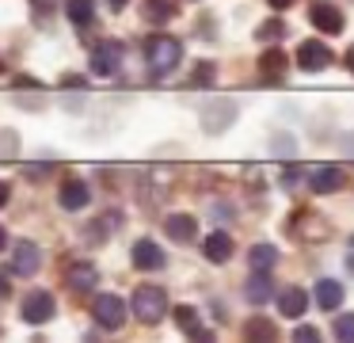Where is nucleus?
I'll return each instance as SVG.
<instances>
[{
  "instance_id": "obj_1",
  "label": "nucleus",
  "mask_w": 354,
  "mask_h": 343,
  "mask_svg": "<svg viewBox=\"0 0 354 343\" xmlns=\"http://www.w3.org/2000/svg\"><path fill=\"white\" fill-rule=\"evenodd\" d=\"M179 58H183L179 38H171V35H149L145 38V61H149V73L153 76H168L179 65Z\"/></svg>"
},
{
  "instance_id": "obj_2",
  "label": "nucleus",
  "mask_w": 354,
  "mask_h": 343,
  "mask_svg": "<svg viewBox=\"0 0 354 343\" xmlns=\"http://www.w3.org/2000/svg\"><path fill=\"white\" fill-rule=\"evenodd\" d=\"M133 317L141 324H160L168 317V294L160 286H138L133 290Z\"/></svg>"
},
{
  "instance_id": "obj_3",
  "label": "nucleus",
  "mask_w": 354,
  "mask_h": 343,
  "mask_svg": "<svg viewBox=\"0 0 354 343\" xmlns=\"http://www.w3.org/2000/svg\"><path fill=\"white\" fill-rule=\"evenodd\" d=\"M92 317H95V324H100V328H122L126 301H122V297H115V294H100L92 301Z\"/></svg>"
},
{
  "instance_id": "obj_4",
  "label": "nucleus",
  "mask_w": 354,
  "mask_h": 343,
  "mask_svg": "<svg viewBox=\"0 0 354 343\" xmlns=\"http://www.w3.org/2000/svg\"><path fill=\"white\" fill-rule=\"evenodd\" d=\"M293 61H297L305 73H320V69L331 65V50L320 42V38H308V42L297 46V58H293Z\"/></svg>"
},
{
  "instance_id": "obj_5",
  "label": "nucleus",
  "mask_w": 354,
  "mask_h": 343,
  "mask_svg": "<svg viewBox=\"0 0 354 343\" xmlns=\"http://www.w3.org/2000/svg\"><path fill=\"white\" fill-rule=\"evenodd\" d=\"M118 65H122V42L107 38V42H100V46L92 50V73H95V76L118 73Z\"/></svg>"
},
{
  "instance_id": "obj_6",
  "label": "nucleus",
  "mask_w": 354,
  "mask_h": 343,
  "mask_svg": "<svg viewBox=\"0 0 354 343\" xmlns=\"http://www.w3.org/2000/svg\"><path fill=\"white\" fill-rule=\"evenodd\" d=\"M39 267H42V252H39V244L19 240V244H16V252H12V274H19V279H31V274H39Z\"/></svg>"
},
{
  "instance_id": "obj_7",
  "label": "nucleus",
  "mask_w": 354,
  "mask_h": 343,
  "mask_svg": "<svg viewBox=\"0 0 354 343\" xmlns=\"http://www.w3.org/2000/svg\"><path fill=\"white\" fill-rule=\"evenodd\" d=\"M308 19H313V27L324 30V35H339V30H343V12H339L335 4H328V0H316V4L308 8Z\"/></svg>"
},
{
  "instance_id": "obj_8",
  "label": "nucleus",
  "mask_w": 354,
  "mask_h": 343,
  "mask_svg": "<svg viewBox=\"0 0 354 343\" xmlns=\"http://www.w3.org/2000/svg\"><path fill=\"white\" fill-rule=\"evenodd\" d=\"M343 183H346V175H343V168H335V164H320V168L308 172V187H313L316 195H335Z\"/></svg>"
},
{
  "instance_id": "obj_9",
  "label": "nucleus",
  "mask_w": 354,
  "mask_h": 343,
  "mask_svg": "<svg viewBox=\"0 0 354 343\" xmlns=\"http://www.w3.org/2000/svg\"><path fill=\"white\" fill-rule=\"evenodd\" d=\"M54 297L46 294V290H35L31 297H24V320L27 324H46L50 317H54Z\"/></svg>"
},
{
  "instance_id": "obj_10",
  "label": "nucleus",
  "mask_w": 354,
  "mask_h": 343,
  "mask_svg": "<svg viewBox=\"0 0 354 343\" xmlns=\"http://www.w3.org/2000/svg\"><path fill=\"white\" fill-rule=\"evenodd\" d=\"M133 263H138L141 271H160L168 259H164V248L156 240H138L133 244Z\"/></svg>"
},
{
  "instance_id": "obj_11",
  "label": "nucleus",
  "mask_w": 354,
  "mask_h": 343,
  "mask_svg": "<svg viewBox=\"0 0 354 343\" xmlns=\"http://www.w3.org/2000/svg\"><path fill=\"white\" fill-rule=\"evenodd\" d=\"M88 198H92V191H88L84 179H65V183H62V195H57V202H62L65 210H84Z\"/></svg>"
},
{
  "instance_id": "obj_12",
  "label": "nucleus",
  "mask_w": 354,
  "mask_h": 343,
  "mask_svg": "<svg viewBox=\"0 0 354 343\" xmlns=\"http://www.w3.org/2000/svg\"><path fill=\"white\" fill-rule=\"evenodd\" d=\"M164 229H168V236L179 244H191L194 236H198V221H194L191 213H171V218L164 221Z\"/></svg>"
},
{
  "instance_id": "obj_13",
  "label": "nucleus",
  "mask_w": 354,
  "mask_h": 343,
  "mask_svg": "<svg viewBox=\"0 0 354 343\" xmlns=\"http://www.w3.org/2000/svg\"><path fill=\"white\" fill-rule=\"evenodd\" d=\"M232 114H236V107H232L229 99H221V103H214V107L202 111V126H206L209 134H221V130L232 122Z\"/></svg>"
},
{
  "instance_id": "obj_14",
  "label": "nucleus",
  "mask_w": 354,
  "mask_h": 343,
  "mask_svg": "<svg viewBox=\"0 0 354 343\" xmlns=\"http://www.w3.org/2000/svg\"><path fill=\"white\" fill-rule=\"evenodd\" d=\"M313 297H316V305H320L324 313H335L339 305H343V286H339L335 279H320L316 290H313Z\"/></svg>"
},
{
  "instance_id": "obj_15",
  "label": "nucleus",
  "mask_w": 354,
  "mask_h": 343,
  "mask_svg": "<svg viewBox=\"0 0 354 343\" xmlns=\"http://www.w3.org/2000/svg\"><path fill=\"white\" fill-rule=\"evenodd\" d=\"M308 309V294L301 286H286L282 294H278V313H282V317H301V313Z\"/></svg>"
},
{
  "instance_id": "obj_16",
  "label": "nucleus",
  "mask_w": 354,
  "mask_h": 343,
  "mask_svg": "<svg viewBox=\"0 0 354 343\" xmlns=\"http://www.w3.org/2000/svg\"><path fill=\"white\" fill-rule=\"evenodd\" d=\"M270 294H274L270 271H252V279H248V286H244V297L252 305H263V301H270Z\"/></svg>"
},
{
  "instance_id": "obj_17",
  "label": "nucleus",
  "mask_w": 354,
  "mask_h": 343,
  "mask_svg": "<svg viewBox=\"0 0 354 343\" xmlns=\"http://www.w3.org/2000/svg\"><path fill=\"white\" fill-rule=\"evenodd\" d=\"M202 252H206V259H209V263H225V259L232 256V236L217 229V233H209V236H206Z\"/></svg>"
},
{
  "instance_id": "obj_18",
  "label": "nucleus",
  "mask_w": 354,
  "mask_h": 343,
  "mask_svg": "<svg viewBox=\"0 0 354 343\" xmlns=\"http://www.w3.org/2000/svg\"><path fill=\"white\" fill-rule=\"evenodd\" d=\"M65 15L73 19V27H77V30H88V27L95 23L92 0H65Z\"/></svg>"
},
{
  "instance_id": "obj_19",
  "label": "nucleus",
  "mask_w": 354,
  "mask_h": 343,
  "mask_svg": "<svg viewBox=\"0 0 354 343\" xmlns=\"http://www.w3.org/2000/svg\"><path fill=\"white\" fill-rule=\"evenodd\" d=\"M176 320L183 324V332L191 335V340H214V332H206V328L198 324V313H194L191 305H179V309H176Z\"/></svg>"
},
{
  "instance_id": "obj_20",
  "label": "nucleus",
  "mask_w": 354,
  "mask_h": 343,
  "mask_svg": "<svg viewBox=\"0 0 354 343\" xmlns=\"http://www.w3.org/2000/svg\"><path fill=\"white\" fill-rule=\"evenodd\" d=\"M248 263H252V271H274L278 248H274V244H255V248L248 252Z\"/></svg>"
},
{
  "instance_id": "obj_21",
  "label": "nucleus",
  "mask_w": 354,
  "mask_h": 343,
  "mask_svg": "<svg viewBox=\"0 0 354 343\" xmlns=\"http://www.w3.org/2000/svg\"><path fill=\"white\" fill-rule=\"evenodd\" d=\"M95 282H100V271H95L92 263H73L69 267V286L73 290H95Z\"/></svg>"
},
{
  "instance_id": "obj_22",
  "label": "nucleus",
  "mask_w": 354,
  "mask_h": 343,
  "mask_svg": "<svg viewBox=\"0 0 354 343\" xmlns=\"http://www.w3.org/2000/svg\"><path fill=\"white\" fill-rule=\"evenodd\" d=\"M286 69H290V58H286L282 50H267V53H259V73H263V76H282Z\"/></svg>"
},
{
  "instance_id": "obj_23",
  "label": "nucleus",
  "mask_w": 354,
  "mask_h": 343,
  "mask_svg": "<svg viewBox=\"0 0 354 343\" xmlns=\"http://www.w3.org/2000/svg\"><path fill=\"white\" fill-rule=\"evenodd\" d=\"M244 340H278V332H274V324H270V320L252 317L244 324Z\"/></svg>"
},
{
  "instance_id": "obj_24",
  "label": "nucleus",
  "mask_w": 354,
  "mask_h": 343,
  "mask_svg": "<svg viewBox=\"0 0 354 343\" xmlns=\"http://www.w3.org/2000/svg\"><path fill=\"white\" fill-rule=\"evenodd\" d=\"M145 15H149V23H168L176 15V4L171 0H145Z\"/></svg>"
},
{
  "instance_id": "obj_25",
  "label": "nucleus",
  "mask_w": 354,
  "mask_h": 343,
  "mask_svg": "<svg viewBox=\"0 0 354 343\" xmlns=\"http://www.w3.org/2000/svg\"><path fill=\"white\" fill-rule=\"evenodd\" d=\"M282 35H286V23L282 19H267L259 30H255V38H259V42H278Z\"/></svg>"
},
{
  "instance_id": "obj_26",
  "label": "nucleus",
  "mask_w": 354,
  "mask_h": 343,
  "mask_svg": "<svg viewBox=\"0 0 354 343\" xmlns=\"http://www.w3.org/2000/svg\"><path fill=\"white\" fill-rule=\"evenodd\" d=\"M209 80H214V65H209V61H198L194 73H191V84L194 88H209Z\"/></svg>"
},
{
  "instance_id": "obj_27",
  "label": "nucleus",
  "mask_w": 354,
  "mask_h": 343,
  "mask_svg": "<svg viewBox=\"0 0 354 343\" xmlns=\"http://www.w3.org/2000/svg\"><path fill=\"white\" fill-rule=\"evenodd\" d=\"M335 340H343V343L354 340V313H343V317L335 320Z\"/></svg>"
},
{
  "instance_id": "obj_28",
  "label": "nucleus",
  "mask_w": 354,
  "mask_h": 343,
  "mask_svg": "<svg viewBox=\"0 0 354 343\" xmlns=\"http://www.w3.org/2000/svg\"><path fill=\"white\" fill-rule=\"evenodd\" d=\"M293 340H297V343H316V340H320V332L308 328V324H301V328H293Z\"/></svg>"
},
{
  "instance_id": "obj_29",
  "label": "nucleus",
  "mask_w": 354,
  "mask_h": 343,
  "mask_svg": "<svg viewBox=\"0 0 354 343\" xmlns=\"http://www.w3.org/2000/svg\"><path fill=\"white\" fill-rule=\"evenodd\" d=\"M35 4V19H46V15H54V0H31Z\"/></svg>"
},
{
  "instance_id": "obj_30",
  "label": "nucleus",
  "mask_w": 354,
  "mask_h": 343,
  "mask_svg": "<svg viewBox=\"0 0 354 343\" xmlns=\"http://www.w3.org/2000/svg\"><path fill=\"white\" fill-rule=\"evenodd\" d=\"M297 175H301V168H286V172H282V187L293 191V187H297Z\"/></svg>"
},
{
  "instance_id": "obj_31",
  "label": "nucleus",
  "mask_w": 354,
  "mask_h": 343,
  "mask_svg": "<svg viewBox=\"0 0 354 343\" xmlns=\"http://www.w3.org/2000/svg\"><path fill=\"white\" fill-rule=\"evenodd\" d=\"M290 145H293V141H290V137H282V134H278V137H274V152H282V157H290V152H293V149H290Z\"/></svg>"
},
{
  "instance_id": "obj_32",
  "label": "nucleus",
  "mask_w": 354,
  "mask_h": 343,
  "mask_svg": "<svg viewBox=\"0 0 354 343\" xmlns=\"http://www.w3.org/2000/svg\"><path fill=\"white\" fill-rule=\"evenodd\" d=\"M343 152H346V157H354V134L343 137Z\"/></svg>"
},
{
  "instance_id": "obj_33",
  "label": "nucleus",
  "mask_w": 354,
  "mask_h": 343,
  "mask_svg": "<svg viewBox=\"0 0 354 343\" xmlns=\"http://www.w3.org/2000/svg\"><path fill=\"white\" fill-rule=\"evenodd\" d=\"M8 198H12V191H8V183H0V206H8Z\"/></svg>"
},
{
  "instance_id": "obj_34",
  "label": "nucleus",
  "mask_w": 354,
  "mask_h": 343,
  "mask_svg": "<svg viewBox=\"0 0 354 343\" xmlns=\"http://www.w3.org/2000/svg\"><path fill=\"white\" fill-rule=\"evenodd\" d=\"M267 4H270V8H278V12H282V8H290L293 0H267Z\"/></svg>"
},
{
  "instance_id": "obj_35",
  "label": "nucleus",
  "mask_w": 354,
  "mask_h": 343,
  "mask_svg": "<svg viewBox=\"0 0 354 343\" xmlns=\"http://www.w3.org/2000/svg\"><path fill=\"white\" fill-rule=\"evenodd\" d=\"M343 61H346V69H351V73H354V46H351V50H346V58H343Z\"/></svg>"
},
{
  "instance_id": "obj_36",
  "label": "nucleus",
  "mask_w": 354,
  "mask_h": 343,
  "mask_svg": "<svg viewBox=\"0 0 354 343\" xmlns=\"http://www.w3.org/2000/svg\"><path fill=\"white\" fill-rule=\"evenodd\" d=\"M107 4H111V12H122V8H126V0H107Z\"/></svg>"
},
{
  "instance_id": "obj_37",
  "label": "nucleus",
  "mask_w": 354,
  "mask_h": 343,
  "mask_svg": "<svg viewBox=\"0 0 354 343\" xmlns=\"http://www.w3.org/2000/svg\"><path fill=\"white\" fill-rule=\"evenodd\" d=\"M0 297H8V279L0 274Z\"/></svg>"
},
{
  "instance_id": "obj_38",
  "label": "nucleus",
  "mask_w": 354,
  "mask_h": 343,
  "mask_svg": "<svg viewBox=\"0 0 354 343\" xmlns=\"http://www.w3.org/2000/svg\"><path fill=\"white\" fill-rule=\"evenodd\" d=\"M4 244H8V233H4V229H0V248H4Z\"/></svg>"
}]
</instances>
